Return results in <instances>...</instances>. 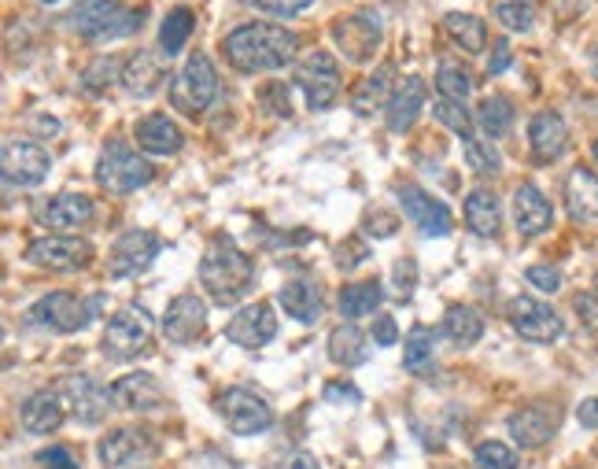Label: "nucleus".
<instances>
[{
  "label": "nucleus",
  "instance_id": "obj_1",
  "mask_svg": "<svg viewBox=\"0 0 598 469\" xmlns=\"http://www.w3.org/2000/svg\"><path fill=\"white\" fill-rule=\"evenodd\" d=\"M221 52H226V60L240 74H266V71H281L296 60L299 38L285 27L248 23L221 38Z\"/></svg>",
  "mask_w": 598,
  "mask_h": 469
},
{
  "label": "nucleus",
  "instance_id": "obj_2",
  "mask_svg": "<svg viewBox=\"0 0 598 469\" xmlns=\"http://www.w3.org/2000/svg\"><path fill=\"white\" fill-rule=\"evenodd\" d=\"M199 285H204V292H210V303H218V308L244 300L255 285L251 256H244L233 237L215 233L204 259H199Z\"/></svg>",
  "mask_w": 598,
  "mask_h": 469
},
{
  "label": "nucleus",
  "instance_id": "obj_3",
  "mask_svg": "<svg viewBox=\"0 0 598 469\" xmlns=\"http://www.w3.org/2000/svg\"><path fill=\"white\" fill-rule=\"evenodd\" d=\"M144 23V8H122L118 0H82L71 15L66 27L74 34H85L93 41H118L137 34Z\"/></svg>",
  "mask_w": 598,
  "mask_h": 469
},
{
  "label": "nucleus",
  "instance_id": "obj_4",
  "mask_svg": "<svg viewBox=\"0 0 598 469\" xmlns=\"http://www.w3.org/2000/svg\"><path fill=\"white\" fill-rule=\"evenodd\" d=\"M155 178V167L141 148H130L126 140H107V148L96 159V185L115 196L137 192Z\"/></svg>",
  "mask_w": 598,
  "mask_h": 469
},
{
  "label": "nucleus",
  "instance_id": "obj_5",
  "mask_svg": "<svg viewBox=\"0 0 598 469\" xmlns=\"http://www.w3.org/2000/svg\"><path fill=\"white\" fill-rule=\"evenodd\" d=\"M104 296H74V292H49L30 308V322L52 333H78L96 322Z\"/></svg>",
  "mask_w": 598,
  "mask_h": 469
},
{
  "label": "nucleus",
  "instance_id": "obj_6",
  "mask_svg": "<svg viewBox=\"0 0 598 469\" xmlns=\"http://www.w3.org/2000/svg\"><path fill=\"white\" fill-rule=\"evenodd\" d=\"M218 96V74L204 52H193L185 67L171 79V104L185 115H204Z\"/></svg>",
  "mask_w": 598,
  "mask_h": 469
},
{
  "label": "nucleus",
  "instance_id": "obj_7",
  "mask_svg": "<svg viewBox=\"0 0 598 469\" xmlns=\"http://www.w3.org/2000/svg\"><path fill=\"white\" fill-rule=\"evenodd\" d=\"M152 330H155L152 314L137 308V303H130V308H122L107 319L100 347H104V355L111 363H130V358H137L144 347L152 344Z\"/></svg>",
  "mask_w": 598,
  "mask_h": 469
},
{
  "label": "nucleus",
  "instance_id": "obj_8",
  "mask_svg": "<svg viewBox=\"0 0 598 469\" xmlns=\"http://www.w3.org/2000/svg\"><path fill=\"white\" fill-rule=\"evenodd\" d=\"M296 85L299 93L307 96L310 112H326V107L337 104L340 96V63L332 52L318 49L296 63Z\"/></svg>",
  "mask_w": 598,
  "mask_h": 469
},
{
  "label": "nucleus",
  "instance_id": "obj_9",
  "mask_svg": "<svg viewBox=\"0 0 598 469\" xmlns=\"http://www.w3.org/2000/svg\"><path fill=\"white\" fill-rule=\"evenodd\" d=\"M218 414L221 421L229 425L237 436H255V432H266L274 429V410L259 392L251 388H226L218 396Z\"/></svg>",
  "mask_w": 598,
  "mask_h": 469
},
{
  "label": "nucleus",
  "instance_id": "obj_10",
  "mask_svg": "<svg viewBox=\"0 0 598 469\" xmlns=\"http://www.w3.org/2000/svg\"><path fill=\"white\" fill-rule=\"evenodd\" d=\"M506 319H509V325H514V333L525 336V341H532V344H554L565 333L561 314L536 296H514L506 308Z\"/></svg>",
  "mask_w": 598,
  "mask_h": 469
},
{
  "label": "nucleus",
  "instance_id": "obj_11",
  "mask_svg": "<svg viewBox=\"0 0 598 469\" xmlns=\"http://www.w3.org/2000/svg\"><path fill=\"white\" fill-rule=\"evenodd\" d=\"M395 200L399 207H403V215L414 222V229L421 237H447L451 229H454V218L447 211V204H440L436 196H432L429 189H421V185L414 181H403L395 189Z\"/></svg>",
  "mask_w": 598,
  "mask_h": 469
},
{
  "label": "nucleus",
  "instance_id": "obj_12",
  "mask_svg": "<svg viewBox=\"0 0 598 469\" xmlns=\"http://www.w3.org/2000/svg\"><path fill=\"white\" fill-rule=\"evenodd\" d=\"M27 263L41 270H55V274H71V270H85L93 263V244L85 237H38L27 248Z\"/></svg>",
  "mask_w": 598,
  "mask_h": 469
},
{
  "label": "nucleus",
  "instance_id": "obj_13",
  "mask_svg": "<svg viewBox=\"0 0 598 469\" xmlns=\"http://www.w3.org/2000/svg\"><path fill=\"white\" fill-rule=\"evenodd\" d=\"M332 41H337V49L351 63H370L377 56V49H381V41H384L381 19H377L373 12L340 15L337 23H332Z\"/></svg>",
  "mask_w": 598,
  "mask_h": 469
},
{
  "label": "nucleus",
  "instance_id": "obj_14",
  "mask_svg": "<svg viewBox=\"0 0 598 469\" xmlns=\"http://www.w3.org/2000/svg\"><path fill=\"white\" fill-rule=\"evenodd\" d=\"M0 167H4V181L19 185V189H33L49 178L52 159L38 140H19L11 137L4 140V152H0Z\"/></svg>",
  "mask_w": 598,
  "mask_h": 469
},
{
  "label": "nucleus",
  "instance_id": "obj_15",
  "mask_svg": "<svg viewBox=\"0 0 598 469\" xmlns=\"http://www.w3.org/2000/svg\"><path fill=\"white\" fill-rule=\"evenodd\" d=\"M60 396L66 403V410H71L82 425H100L111 414V407H115V392H107L100 381L85 377V374L63 377Z\"/></svg>",
  "mask_w": 598,
  "mask_h": 469
},
{
  "label": "nucleus",
  "instance_id": "obj_16",
  "mask_svg": "<svg viewBox=\"0 0 598 469\" xmlns=\"http://www.w3.org/2000/svg\"><path fill=\"white\" fill-rule=\"evenodd\" d=\"M159 451V444H155V436L148 429H137V425H122V429L107 432L104 440H100L96 455L100 462L107 469H126V466H137L144 458H152Z\"/></svg>",
  "mask_w": 598,
  "mask_h": 469
},
{
  "label": "nucleus",
  "instance_id": "obj_17",
  "mask_svg": "<svg viewBox=\"0 0 598 469\" xmlns=\"http://www.w3.org/2000/svg\"><path fill=\"white\" fill-rule=\"evenodd\" d=\"M163 252V241L148 229H130V233H122L115 248H111L107 256V274L111 278H130V274H141L144 267L152 263L155 256Z\"/></svg>",
  "mask_w": 598,
  "mask_h": 469
},
{
  "label": "nucleus",
  "instance_id": "obj_18",
  "mask_svg": "<svg viewBox=\"0 0 598 469\" xmlns=\"http://www.w3.org/2000/svg\"><path fill=\"white\" fill-rule=\"evenodd\" d=\"M207 330V303L196 292H182L163 314V336L171 344H193Z\"/></svg>",
  "mask_w": 598,
  "mask_h": 469
},
{
  "label": "nucleus",
  "instance_id": "obj_19",
  "mask_svg": "<svg viewBox=\"0 0 598 469\" xmlns=\"http://www.w3.org/2000/svg\"><path fill=\"white\" fill-rule=\"evenodd\" d=\"M226 336L233 344L248 347V352H255V347L270 344L277 336V319H274V308L270 303H248V308H240L237 314H233V322L226 325Z\"/></svg>",
  "mask_w": 598,
  "mask_h": 469
},
{
  "label": "nucleus",
  "instance_id": "obj_20",
  "mask_svg": "<svg viewBox=\"0 0 598 469\" xmlns=\"http://www.w3.org/2000/svg\"><path fill=\"white\" fill-rule=\"evenodd\" d=\"M528 148L536 163H558L569 148V126L558 112H539L528 123Z\"/></svg>",
  "mask_w": 598,
  "mask_h": 469
},
{
  "label": "nucleus",
  "instance_id": "obj_21",
  "mask_svg": "<svg viewBox=\"0 0 598 469\" xmlns=\"http://www.w3.org/2000/svg\"><path fill=\"white\" fill-rule=\"evenodd\" d=\"M33 218H38V226L49 229H78L93 218V200L85 192H55L52 200H41L33 207Z\"/></svg>",
  "mask_w": 598,
  "mask_h": 469
},
{
  "label": "nucleus",
  "instance_id": "obj_22",
  "mask_svg": "<svg viewBox=\"0 0 598 469\" xmlns=\"http://www.w3.org/2000/svg\"><path fill=\"white\" fill-rule=\"evenodd\" d=\"M554 222V207L532 181H520L514 189V226L520 237H539L547 233Z\"/></svg>",
  "mask_w": 598,
  "mask_h": 469
},
{
  "label": "nucleus",
  "instance_id": "obj_23",
  "mask_svg": "<svg viewBox=\"0 0 598 469\" xmlns=\"http://www.w3.org/2000/svg\"><path fill=\"white\" fill-rule=\"evenodd\" d=\"M425 101H429L425 82H421L417 74H406V79L395 85L392 101H388V115H384L388 129H392V134H406V129L417 123V115H421V107H425Z\"/></svg>",
  "mask_w": 598,
  "mask_h": 469
},
{
  "label": "nucleus",
  "instance_id": "obj_24",
  "mask_svg": "<svg viewBox=\"0 0 598 469\" xmlns=\"http://www.w3.org/2000/svg\"><path fill=\"white\" fill-rule=\"evenodd\" d=\"M118 79L126 85L130 96L148 101V96L159 93V85L166 82V63L159 56H152V52H133V56H126V63L118 67Z\"/></svg>",
  "mask_w": 598,
  "mask_h": 469
},
{
  "label": "nucleus",
  "instance_id": "obj_25",
  "mask_svg": "<svg viewBox=\"0 0 598 469\" xmlns=\"http://www.w3.org/2000/svg\"><path fill=\"white\" fill-rule=\"evenodd\" d=\"M133 137H137V148L144 156H177L185 145V134L171 115H144L133 126Z\"/></svg>",
  "mask_w": 598,
  "mask_h": 469
},
{
  "label": "nucleus",
  "instance_id": "obj_26",
  "mask_svg": "<svg viewBox=\"0 0 598 469\" xmlns=\"http://www.w3.org/2000/svg\"><path fill=\"white\" fill-rule=\"evenodd\" d=\"M19 421L27 432L49 436L66 421V403H63L60 392H49V388L33 392V396H27V403L19 407Z\"/></svg>",
  "mask_w": 598,
  "mask_h": 469
},
{
  "label": "nucleus",
  "instance_id": "obj_27",
  "mask_svg": "<svg viewBox=\"0 0 598 469\" xmlns=\"http://www.w3.org/2000/svg\"><path fill=\"white\" fill-rule=\"evenodd\" d=\"M115 407L118 410H130V414H148L155 407L166 403V392L159 388V381L152 374H126L115 381Z\"/></svg>",
  "mask_w": 598,
  "mask_h": 469
},
{
  "label": "nucleus",
  "instance_id": "obj_28",
  "mask_svg": "<svg viewBox=\"0 0 598 469\" xmlns=\"http://www.w3.org/2000/svg\"><path fill=\"white\" fill-rule=\"evenodd\" d=\"M277 303L285 308V314L299 325H315L321 319V289L315 278H292L285 281L281 292H277Z\"/></svg>",
  "mask_w": 598,
  "mask_h": 469
},
{
  "label": "nucleus",
  "instance_id": "obj_29",
  "mask_svg": "<svg viewBox=\"0 0 598 469\" xmlns=\"http://www.w3.org/2000/svg\"><path fill=\"white\" fill-rule=\"evenodd\" d=\"M558 429V410L554 407H543V403H532V407L517 410L509 418V436L520 444V447H543Z\"/></svg>",
  "mask_w": 598,
  "mask_h": 469
},
{
  "label": "nucleus",
  "instance_id": "obj_30",
  "mask_svg": "<svg viewBox=\"0 0 598 469\" xmlns=\"http://www.w3.org/2000/svg\"><path fill=\"white\" fill-rule=\"evenodd\" d=\"M565 207L576 222H598V174L587 167H573L565 178Z\"/></svg>",
  "mask_w": 598,
  "mask_h": 469
},
{
  "label": "nucleus",
  "instance_id": "obj_31",
  "mask_svg": "<svg viewBox=\"0 0 598 469\" xmlns=\"http://www.w3.org/2000/svg\"><path fill=\"white\" fill-rule=\"evenodd\" d=\"M465 226L476 237H498V229H503V207H498V196L487 185H476L465 196Z\"/></svg>",
  "mask_w": 598,
  "mask_h": 469
},
{
  "label": "nucleus",
  "instance_id": "obj_32",
  "mask_svg": "<svg viewBox=\"0 0 598 469\" xmlns=\"http://www.w3.org/2000/svg\"><path fill=\"white\" fill-rule=\"evenodd\" d=\"M329 358L343 369H354L370 358V341L354 322H343L329 333Z\"/></svg>",
  "mask_w": 598,
  "mask_h": 469
},
{
  "label": "nucleus",
  "instance_id": "obj_33",
  "mask_svg": "<svg viewBox=\"0 0 598 469\" xmlns=\"http://www.w3.org/2000/svg\"><path fill=\"white\" fill-rule=\"evenodd\" d=\"M443 336L454 347H473L484 336V314L470 308V303H451L443 311Z\"/></svg>",
  "mask_w": 598,
  "mask_h": 469
},
{
  "label": "nucleus",
  "instance_id": "obj_34",
  "mask_svg": "<svg viewBox=\"0 0 598 469\" xmlns=\"http://www.w3.org/2000/svg\"><path fill=\"white\" fill-rule=\"evenodd\" d=\"M384 292H381V281L377 278H365V281H351V285L340 289V314L343 322H354V319H365L381 308Z\"/></svg>",
  "mask_w": 598,
  "mask_h": 469
},
{
  "label": "nucleus",
  "instance_id": "obj_35",
  "mask_svg": "<svg viewBox=\"0 0 598 469\" xmlns=\"http://www.w3.org/2000/svg\"><path fill=\"white\" fill-rule=\"evenodd\" d=\"M392 67H381V71H373L370 79H362L359 82V90L351 93V107H354V115H362V118H370L377 107H381L384 101H392Z\"/></svg>",
  "mask_w": 598,
  "mask_h": 469
},
{
  "label": "nucleus",
  "instance_id": "obj_36",
  "mask_svg": "<svg viewBox=\"0 0 598 469\" xmlns=\"http://www.w3.org/2000/svg\"><path fill=\"white\" fill-rule=\"evenodd\" d=\"M476 126L484 129L487 140L506 137L509 126H514V104H509V96H503V93L484 96L481 107H476Z\"/></svg>",
  "mask_w": 598,
  "mask_h": 469
},
{
  "label": "nucleus",
  "instance_id": "obj_37",
  "mask_svg": "<svg viewBox=\"0 0 598 469\" xmlns=\"http://www.w3.org/2000/svg\"><path fill=\"white\" fill-rule=\"evenodd\" d=\"M443 30H447V38L458 45L462 52H484V45H487V27L481 23L476 15H470V12H451L447 19H443Z\"/></svg>",
  "mask_w": 598,
  "mask_h": 469
},
{
  "label": "nucleus",
  "instance_id": "obj_38",
  "mask_svg": "<svg viewBox=\"0 0 598 469\" xmlns=\"http://www.w3.org/2000/svg\"><path fill=\"white\" fill-rule=\"evenodd\" d=\"M193 27H196L193 8H174V12H166L163 30H159V49L166 52V60L185 49V41L193 38Z\"/></svg>",
  "mask_w": 598,
  "mask_h": 469
},
{
  "label": "nucleus",
  "instance_id": "obj_39",
  "mask_svg": "<svg viewBox=\"0 0 598 469\" xmlns=\"http://www.w3.org/2000/svg\"><path fill=\"white\" fill-rule=\"evenodd\" d=\"M432 363V330L429 325H414L403 341V366L410 374H421Z\"/></svg>",
  "mask_w": 598,
  "mask_h": 469
},
{
  "label": "nucleus",
  "instance_id": "obj_40",
  "mask_svg": "<svg viewBox=\"0 0 598 469\" xmlns=\"http://www.w3.org/2000/svg\"><path fill=\"white\" fill-rule=\"evenodd\" d=\"M436 90H440V96H447V101L465 104V101H470V93H473V79H470V71L458 67V63H440Z\"/></svg>",
  "mask_w": 598,
  "mask_h": 469
},
{
  "label": "nucleus",
  "instance_id": "obj_41",
  "mask_svg": "<svg viewBox=\"0 0 598 469\" xmlns=\"http://www.w3.org/2000/svg\"><path fill=\"white\" fill-rule=\"evenodd\" d=\"M465 167L473 174H498L503 170V156H498V148L492 140H481V137H465Z\"/></svg>",
  "mask_w": 598,
  "mask_h": 469
},
{
  "label": "nucleus",
  "instance_id": "obj_42",
  "mask_svg": "<svg viewBox=\"0 0 598 469\" xmlns=\"http://www.w3.org/2000/svg\"><path fill=\"white\" fill-rule=\"evenodd\" d=\"M495 19L506 30H514V34H528L536 27V4H528V0H503L495 8Z\"/></svg>",
  "mask_w": 598,
  "mask_h": 469
},
{
  "label": "nucleus",
  "instance_id": "obj_43",
  "mask_svg": "<svg viewBox=\"0 0 598 469\" xmlns=\"http://www.w3.org/2000/svg\"><path fill=\"white\" fill-rule=\"evenodd\" d=\"M476 469H517V451L503 440H484L473 451Z\"/></svg>",
  "mask_w": 598,
  "mask_h": 469
},
{
  "label": "nucleus",
  "instance_id": "obj_44",
  "mask_svg": "<svg viewBox=\"0 0 598 469\" xmlns=\"http://www.w3.org/2000/svg\"><path fill=\"white\" fill-rule=\"evenodd\" d=\"M432 115H436V123H440V126H447L451 134H458V137H470V129H473V118H470V112H465V104H458V101H447V96H440V101L432 104Z\"/></svg>",
  "mask_w": 598,
  "mask_h": 469
},
{
  "label": "nucleus",
  "instance_id": "obj_45",
  "mask_svg": "<svg viewBox=\"0 0 598 469\" xmlns=\"http://www.w3.org/2000/svg\"><path fill=\"white\" fill-rule=\"evenodd\" d=\"M525 281L532 289H539V292H558L561 289V270L550 267V263H532L525 270Z\"/></svg>",
  "mask_w": 598,
  "mask_h": 469
},
{
  "label": "nucleus",
  "instance_id": "obj_46",
  "mask_svg": "<svg viewBox=\"0 0 598 469\" xmlns=\"http://www.w3.org/2000/svg\"><path fill=\"white\" fill-rule=\"evenodd\" d=\"M392 278H395V296L399 300H410L414 296V285H417V263L410 256H403V259H395V270H392Z\"/></svg>",
  "mask_w": 598,
  "mask_h": 469
},
{
  "label": "nucleus",
  "instance_id": "obj_47",
  "mask_svg": "<svg viewBox=\"0 0 598 469\" xmlns=\"http://www.w3.org/2000/svg\"><path fill=\"white\" fill-rule=\"evenodd\" d=\"M248 4H255V8H262V12H270V15H281V19H288V15H299V12H307L315 0H248Z\"/></svg>",
  "mask_w": 598,
  "mask_h": 469
},
{
  "label": "nucleus",
  "instance_id": "obj_48",
  "mask_svg": "<svg viewBox=\"0 0 598 469\" xmlns=\"http://www.w3.org/2000/svg\"><path fill=\"white\" fill-rule=\"evenodd\" d=\"M576 314H580V322L587 325L591 333H598V292H580V296L573 300Z\"/></svg>",
  "mask_w": 598,
  "mask_h": 469
},
{
  "label": "nucleus",
  "instance_id": "obj_49",
  "mask_svg": "<svg viewBox=\"0 0 598 469\" xmlns=\"http://www.w3.org/2000/svg\"><path fill=\"white\" fill-rule=\"evenodd\" d=\"M38 466H44V469H78L74 455L66 451V447H49V451H41Z\"/></svg>",
  "mask_w": 598,
  "mask_h": 469
},
{
  "label": "nucleus",
  "instance_id": "obj_50",
  "mask_svg": "<svg viewBox=\"0 0 598 469\" xmlns=\"http://www.w3.org/2000/svg\"><path fill=\"white\" fill-rule=\"evenodd\" d=\"M395 341H399L395 319H392V314H381V319L373 322V344H381V347H392Z\"/></svg>",
  "mask_w": 598,
  "mask_h": 469
},
{
  "label": "nucleus",
  "instance_id": "obj_51",
  "mask_svg": "<svg viewBox=\"0 0 598 469\" xmlns=\"http://www.w3.org/2000/svg\"><path fill=\"white\" fill-rule=\"evenodd\" d=\"M326 399L329 403H351V407H359L362 392L354 388V385H337V381H332V385H326Z\"/></svg>",
  "mask_w": 598,
  "mask_h": 469
},
{
  "label": "nucleus",
  "instance_id": "obj_52",
  "mask_svg": "<svg viewBox=\"0 0 598 469\" xmlns=\"http://www.w3.org/2000/svg\"><path fill=\"white\" fill-rule=\"evenodd\" d=\"M509 56H514V52H509V41H495V56L487 60V74H503L509 67Z\"/></svg>",
  "mask_w": 598,
  "mask_h": 469
},
{
  "label": "nucleus",
  "instance_id": "obj_53",
  "mask_svg": "<svg viewBox=\"0 0 598 469\" xmlns=\"http://www.w3.org/2000/svg\"><path fill=\"white\" fill-rule=\"evenodd\" d=\"M576 418H580L584 429H598V396L584 399L580 407H576Z\"/></svg>",
  "mask_w": 598,
  "mask_h": 469
},
{
  "label": "nucleus",
  "instance_id": "obj_54",
  "mask_svg": "<svg viewBox=\"0 0 598 469\" xmlns=\"http://www.w3.org/2000/svg\"><path fill=\"white\" fill-rule=\"evenodd\" d=\"M277 469H321V462L310 451H292Z\"/></svg>",
  "mask_w": 598,
  "mask_h": 469
},
{
  "label": "nucleus",
  "instance_id": "obj_55",
  "mask_svg": "<svg viewBox=\"0 0 598 469\" xmlns=\"http://www.w3.org/2000/svg\"><path fill=\"white\" fill-rule=\"evenodd\" d=\"M38 4H44V8H60V4H66V0H38ZM82 4V0H78Z\"/></svg>",
  "mask_w": 598,
  "mask_h": 469
},
{
  "label": "nucleus",
  "instance_id": "obj_56",
  "mask_svg": "<svg viewBox=\"0 0 598 469\" xmlns=\"http://www.w3.org/2000/svg\"><path fill=\"white\" fill-rule=\"evenodd\" d=\"M591 71H595V79H598V45L591 49Z\"/></svg>",
  "mask_w": 598,
  "mask_h": 469
},
{
  "label": "nucleus",
  "instance_id": "obj_57",
  "mask_svg": "<svg viewBox=\"0 0 598 469\" xmlns=\"http://www.w3.org/2000/svg\"><path fill=\"white\" fill-rule=\"evenodd\" d=\"M591 152H595V163H598V140H595V145H591Z\"/></svg>",
  "mask_w": 598,
  "mask_h": 469
}]
</instances>
